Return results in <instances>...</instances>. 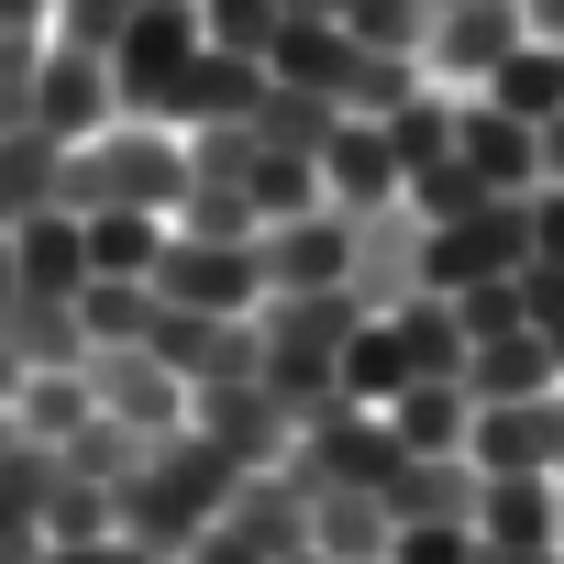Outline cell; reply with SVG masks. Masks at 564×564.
Listing matches in <instances>:
<instances>
[{
    "label": "cell",
    "instance_id": "obj_25",
    "mask_svg": "<svg viewBox=\"0 0 564 564\" xmlns=\"http://www.w3.org/2000/svg\"><path fill=\"white\" fill-rule=\"evenodd\" d=\"M254 388L276 399V421H289V432H322L333 410H355V399H344V377H333V355H265V366H254Z\"/></svg>",
    "mask_w": 564,
    "mask_h": 564
},
{
    "label": "cell",
    "instance_id": "obj_37",
    "mask_svg": "<svg viewBox=\"0 0 564 564\" xmlns=\"http://www.w3.org/2000/svg\"><path fill=\"white\" fill-rule=\"evenodd\" d=\"M243 199H254V221H300V210H322V166H311V155H265V144H254Z\"/></svg>",
    "mask_w": 564,
    "mask_h": 564
},
{
    "label": "cell",
    "instance_id": "obj_23",
    "mask_svg": "<svg viewBox=\"0 0 564 564\" xmlns=\"http://www.w3.org/2000/svg\"><path fill=\"white\" fill-rule=\"evenodd\" d=\"M476 542L553 553V476H487V487H476Z\"/></svg>",
    "mask_w": 564,
    "mask_h": 564
},
{
    "label": "cell",
    "instance_id": "obj_5",
    "mask_svg": "<svg viewBox=\"0 0 564 564\" xmlns=\"http://www.w3.org/2000/svg\"><path fill=\"white\" fill-rule=\"evenodd\" d=\"M531 265V210L520 199H487L443 232H421V289H487V276H520Z\"/></svg>",
    "mask_w": 564,
    "mask_h": 564
},
{
    "label": "cell",
    "instance_id": "obj_53",
    "mask_svg": "<svg viewBox=\"0 0 564 564\" xmlns=\"http://www.w3.org/2000/svg\"><path fill=\"white\" fill-rule=\"evenodd\" d=\"M0 34H45V0H0Z\"/></svg>",
    "mask_w": 564,
    "mask_h": 564
},
{
    "label": "cell",
    "instance_id": "obj_29",
    "mask_svg": "<svg viewBox=\"0 0 564 564\" xmlns=\"http://www.w3.org/2000/svg\"><path fill=\"white\" fill-rule=\"evenodd\" d=\"M144 454H155V432H133V421H111V410H89V421L56 443V465H67V476H89V487L144 476Z\"/></svg>",
    "mask_w": 564,
    "mask_h": 564
},
{
    "label": "cell",
    "instance_id": "obj_2",
    "mask_svg": "<svg viewBox=\"0 0 564 564\" xmlns=\"http://www.w3.org/2000/svg\"><path fill=\"white\" fill-rule=\"evenodd\" d=\"M410 454H399V432L377 421V410H333L322 432H300L289 454H276V476H289L300 498H388V476H399Z\"/></svg>",
    "mask_w": 564,
    "mask_h": 564
},
{
    "label": "cell",
    "instance_id": "obj_38",
    "mask_svg": "<svg viewBox=\"0 0 564 564\" xmlns=\"http://www.w3.org/2000/svg\"><path fill=\"white\" fill-rule=\"evenodd\" d=\"M377 133H388V155H399V177H410V166H432V155H454V100H432V89H410L399 111H377Z\"/></svg>",
    "mask_w": 564,
    "mask_h": 564
},
{
    "label": "cell",
    "instance_id": "obj_58",
    "mask_svg": "<svg viewBox=\"0 0 564 564\" xmlns=\"http://www.w3.org/2000/svg\"><path fill=\"white\" fill-rule=\"evenodd\" d=\"M276 564H322V553H276Z\"/></svg>",
    "mask_w": 564,
    "mask_h": 564
},
{
    "label": "cell",
    "instance_id": "obj_34",
    "mask_svg": "<svg viewBox=\"0 0 564 564\" xmlns=\"http://www.w3.org/2000/svg\"><path fill=\"white\" fill-rule=\"evenodd\" d=\"M166 232H188V243H254L265 221H254V199H243L232 177H188L177 210H166Z\"/></svg>",
    "mask_w": 564,
    "mask_h": 564
},
{
    "label": "cell",
    "instance_id": "obj_46",
    "mask_svg": "<svg viewBox=\"0 0 564 564\" xmlns=\"http://www.w3.org/2000/svg\"><path fill=\"white\" fill-rule=\"evenodd\" d=\"M520 322L553 344V366H564V265H520Z\"/></svg>",
    "mask_w": 564,
    "mask_h": 564
},
{
    "label": "cell",
    "instance_id": "obj_54",
    "mask_svg": "<svg viewBox=\"0 0 564 564\" xmlns=\"http://www.w3.org/2000/svg\"><path fill=\"white\" fill-rule=\"evenodd\" d=\"M23 377H34V366H23L12 344H0V410H12V399H23Z\"/></svg>",
    "mask_w": 564,
    "mask_h": 564
},
{
    "label": "cell",
    "instance_id": "obj_59",
    "mask_svg": "<svg viewBox=\"0 0 564 564\" xmlns=\"http://www.w3.org/2000/svg\"><path fill=\"white\" fill-rule=\"evenodd\" d=\"M421 12H454V0H421Z\"/></svg>",
    "mask_w": 564,
    "mask_h": 564
},
{
    "label": "cell",
    "instance_id": "obj_41",
    "mask_svg": "<svg viewBox=\"0 0 564 564\" xmlns=\"http://www.w3.org/2000/svg\"><path fill=\"white\" fill-rule=\"evenodd\" d=\"M276 23H289V0H199V34H210L221 56H265Z\"/></svg>",
    "mask_w": 564,
    "mask_h": 564
},
{
    "label": "cell",
    "instance_id": "obj_21",
    "mask_svg": "<svg viewBox=\"0 0 564 564\" xmlns=\"http://www.w3.org/2000/svg\"><path fill=\"white\" fill-rule=\"evenodd\" d=\"M0 344H12L34 377H78V355H89L78 311H67V300H34V289H12V300H0Z\"/></svg>",
    "mask_w": 564,
    "mask_h": 564
},
{
    "label": "cell",
    "instance_id": "obj_56",
    "mask_svg": "<svg viewBox=\"0 0 564 564\" xmlns=\"http://www.w3.org/2000/svg\"><path fill=\"white\" fill-rule=\"evenodd\" d=\"M23 289V265H12V232H0V300H12Z\"/></svg>",
    "mask_w": 564,
    "mask_h": 564
},
{
    "label": "cell",
    "instance_id": "obj_14",
    "mask_svg": "<svg viewBox=\"0 0 564 564\" xmlns=\"http://www.w3.org/2000/svg\"><path fill=\"white\" fill-rule=\"evenodd\" d=\"M520 45H531L520 0H454V12H432V34H421V56H432L443 78H487V67L520 56Z\"/></svg>",
    "mask_w": 564,
    "mask_h": 564
},
{
    "label": "cell",
    "instance_id": "obj_12",
    "mask_svg": "<svg viewBox=\"0 0 564 564\" xmlns=\"http://www.w3.org/2000/svg\"><path fill=\"white\" fill-rule=\"evenodd\" d=\"M111 122H122V111H111V67L78 56V45H45V67H34V133L89 144V133H111Z\"/></svg>",
    "mask_w": 564,
    "mask_h": 564
},
{
    "label": "cell",
    "instance_id": "obj_8",
    "mask_svg": "<svg viewBox=\"0 0 564 564\" xmlns=\"http://www.w3.org/2000/svg\"><path fill=\"white\" fill-rule=\"evenodd\" d=\"M254 89H265V56H221V45H199V56L166 78L155 122H166V133H210V122H243Z\"/></svg>",
    "mask_w": 564,
    "mask_h": 564
},
{
    "label": "cell",
    "instance_id": "obj_61",
    "mask_svg": "<svg viewBox=\"0 0 564 564\" xmlns=\"http://www.w3.org/2000/svg\"><path fill=\"white\" fill-rule=\"evenodd\" d=\"M45 12H56V0H45Z\"/></svg>",
    "mask_w": 564,
    "mask_h": 564
},
{
    "label": "cell",
    "instance_id": "obj_57",
    "mask_svg": "<svg viewBox=\"0 0 564 564\" xmlns=\"http://www.w3.org/2000/svg\"><path fill=\"white\" fill-rule=\"evenodd\" d=\"M553 553H564V476H553Z\"/></svg>",
    "mask_w": 564,
    "mask_h": 564
},
{
    "label": "cell",
    "instance_id": "obj_9",
    "mask_svg": "<svg viewBox=\"0 0 564 564\" xmlns=\"http://www.w3.org/2000/svg\"><path fill=\"white\" fill-rule=\"evenodd\" d=\"M355 322H377L355 289H265L254 300V344L265 355H344Z\"/></svg>",
    "mask_w": 564,
    "mask_h": 564
},
{
    "label": "cell",
    "instance_id": "obj_36",
    "mask_svg": "<svg viewBox=\"0 0 564 564\" xmlns=\"http://www.w3.org/2000/svg\"><path fill=\"white\" fill-rule=\"evenodd\" d=\"M67 311H78V333H89V344H144V322H155V289H144V276H89V289H78Z\"/></svg>",
    "mask_w": 564,
    "mask_h": 564
},
{
    "label": "cell",
    "instance_id": "obj_27",
    "mask_svg": "<svg viewBox=\"0 0 564 564\" xmlns=\"http://www.w3.org/2000/svg\"><path fill=\"white\" fill-rule=\"evenodd\" d=\"M388 322H399V344H410V377H454V388H465V355H476V344H465V322H454L443 289H410Z\"/></svg>",
    "mask_w": 564,
    "mask_h": 564
},
{
    "label": "cell",
    "instance_id": "obj_39",
    "mask_svg": "<svg viewBox=\"0 0 564 564\" xmlns=\"http://www.w3.org/2000/svg\"><path fill=\"white\" fill-rule=\"evenodd\" d=\"M366 56H421V34H432V12H421V0H344V12H333Z\"/></svg>",
    "mask_w": 564,
    "mask_h": 564
},
{
    "label": "cell",
    "instance_id": "obj_60",
    "mask_svg": "<svg viewBox=\"0 0 564 564\" xmlns=\"http://www.w3.org/2000/svg\"><path fill=\"white\" fill-rule=\"evenodd\" d=\"M0 232H12V210H0Z\"/></svg>",
    "mask_w": 564,
    "mask_h": 564
},
{
    "label": "cell",
    "instance_id": "obj_33",
    "mask_svg": "<svg viewBox=\"0 0 564 564\" xmlns=\"http://www.w3.org/2000/svg\"><path fill=\"white\" fill-rule=\"evenodd\" d=\"M56 177H67V144L56 133H34V122L0 133V210H12V221L23 210H56Z\"/></svg>",
    "mask_w": 564,
    "mask_h": 564
},
{
    "label": "cell",
    "instance_id": "obj_11",
    "mask_svg": "<svg viewBox=\"0 0 564 564\" xmlns=\"http://www.w3.org/2000/svg\"><path fill=\"white\" fill-rule=\"evenodd\" d=\"M188 432H210L232 465H276L300 432L276 421V399L254 388V377H210V388H188Z\"/></svg>",
    "mask_w": 564,
    "mask_h": 564
},
{
    "label": "cell",
    "instance_id": "obj_43",
    "mask_svg": "<svg viewBox=\"0 0 564 564\" xmlns=\"http://www.w3.org/2000/svg\"><path fill=\"white\" fill-rule=\"evenodd\" d=\"M89 531H111V487H89V476L56 465V487H45V542H89Z\"/></svg>",
    "mask_w": 564,
    "mask_h": 564
},
{
    "label": "cell",
    "instance_id": "obj_17",
    "mask_svg": "<svg viewBox=\"0 0 564 564\" xmlns=\"http://www.w3.org/2000/svg\"><path fill=\"white\" fill-rule=\"evenodd\" d=\"M221 531H232V542H254L265 564H276V553H311V498L276 476V465H243V487L221 498Z\"/></svg>",
    "mask_w": 564,
    "mask_h": 564
},
{
    "label": "cell",
    "instance_id": "obj_13",
    "mask_svg": "<svg viewBox=\"0 0 564 564\" xmlns=\"http://www.w3.org/2000/svg\"><path fill=\"white\" fill-rule=\"evenodd\" d=\"M388 199H399V155H388V133H377L366 111H344L333 144H322V210L366 221V210H388Z\"/></svg>",
    "mask_w": 564,
    "mask_h": 564
},
{
    "label": "cell",
    "instance_id": "obj_4",
    "mask_svg": "<svg viewBox=\"0 0 564 564\" xmlns=\"http://www.w3.org/2000/svg\"><path fill=\"white\" fill-rule=\"evenodd\" d=\"M144 289H155V300H177V311H210V322H254L265 265H254V243H188V232H166Z\"/></svg>",
    "mask_w": 564,
    "mask_h": 564
},
{
    "label": "cell",
    "instance_id": "obj_1",
    "mask_svg": "<svg viewBox=\"0 0 564 564\" xmlns=\"http://www.w3.org/2000/svg\"><path fill=\"white\" fill-rule=\"evenodd\" d=\"M177 188H188V144L166 133V122H111V133H89V144H67V177H56V210H177Z\"/></svg>",
    "mask_w": 564,
    "mask_h": 564
},
{
    "label": "cell",
    "instance_id": "obj_42",
    "mask_svg": "<svg viewBox=\"0 0 564 564\" xmlns=\"http://www.w3.org/2000/svg\"><path fill=\"white\" fill-rule=\"evenodd\" d=\"M133 12H144V0H56V12H45V45H78V56H111Z\"/></svg>",
    "mask_w": 564,
    "mask_h": 564
},
{
    "label": "cell",
    "instance_id": "obj_51",
    "mask_svg": "<svg viewBox=\"0 0 564 564\" xmlns=\"http://www.w3.org/2000/svg\"><path fill=\"white\" fill-rule=\"evenodd\" d=\"M520 23H531V45H564V0H520Z\"/></svg>",
    "mask_w": 564,
    "mask_h": 564
},
{
    "label": "cell",
    "instance_id": "obj_31",
    "mask_svg": "<svg viewBox=\"0 0 564 564\" xmlns=\"http://www.w3.org/2000/svg\"><path fill=\"white\" fill-rule=\"evenodd\" d=\"M487 199H498V188H487L465 155H432V166H410V177H399V210H410L421 232H443V221H465V210H487Z\"/></svg>",
    "mask_w": 564,
    "mask_h": 564
},
{
    "label": "cell",
    "instance_id": "obj_28",
    "mask_svg": "<svg viewBox=\"0 0 564 564\" xmlns=\"http://www.w3.org/2000/svg\"><path fill=\"white\" fill-rule=\"evenodd\" d=\"M333 377H344V399L355 410H388L399 388H410V344H399V322L377 311V322H355V344L333 355Z\"/></svg>",
    "mask_w": 564,
    "mask_h": 564
},
{
    "label": "cell",
    "instance_id": "obj_7",
    "mask_svg": "<svg viewBox=\"0 0 564 564\" xmlns=\"http://www.w3.org/2000/svg\"><path fill=\"white\" fill-rule=\"evenodd\" d=\"M465 465L476 476H564V388L509 399V410H476L465 421Z\"/></svg>",
    "mask_w": 564,
    "mask_h": 564
},
{
    "label": "cell",
    "instance_id": "obj_22",
    "mask_svg": "<svg viewBox=\"0 0 564 564\" xmlns=\"http://www.w3.org/2000/svg\"><path fill=\"white\" fill-rule=\"evenodd\" d=\"M377 421L399 432V454H465V421H476V399H465L454 377H410V388H399Z\"/></svg>",
    "mask_w": 564,
    "mask_h": 564
},
{
    "label": "cell",
    "instance_id": "obj_30",
    "mask_svg": "<svg viewBox=\"0 0 564 564\" xmlns=\"http://www.w3.org/2000/svg\"><path fill=\"white\" fill-rule=\"evenodd\" d=\"M45 487H56V454H45V443H12V454H0V553H34V542H45Z\"/></svg>",
    "mask_w": 564,
    "mask_h": 564
},
{
    "label": "cell",
    "instance_id": "obj_44",
    "mask_svg": "<svg viewBox=\"0 0 564 564\" xmlns=\"http://www.w3.org/2000/svg\"><path fill=\"white\" fill-rule=\"evenodd\" d=\"M443 300H454L465 344H498V333H531V322H520V276H487V289H443Z\"/></svg>",
    "mask_w": 564,
    "mask_h": 564
},
{
    "label": "cell",
    "instance_id": "obj_55",
    "mask_svg": "<svg viewBox=\"0 0 564 564\" xmlns=\"http://www.w3.org/2000/svg\"><path fill=\"white\" fill-rule=\"evenodd\" d=\"M476 564H564V553H509V542H476Z\"/></svg>",
    "mask_w": 564,
    "mask_h": 564
},
{
    "label": "cell",
    "instance_id": "obj_3",
    "mask_svg": "<svg viewBox=\"0 0 564 564\" xmlns=\"http://www.w3.org/2000/svg\"><path fill=\"white\" fill-rule=\"evenodd\" d=\"M199 45H210V34H199V0H144V12L122 23V45L100 56V67H111V111H122V122H155L166 78H177Z\"/></svg>",
    "mask_w": 564,
    "mask_h": 564
},
{
    "label": "cell",
    "instance_id": "obj_6",
    "mask_svg": "<svg viewBox=\"0 0 564 564\" xmlns=\"http://www.w3.org/2000/svg\"><path fill=\"white\" fill-rule=\"evenodd\" d=\"M78 388H89V410H111V421H133V432H188V388L144 355V344H89L78 355Z\"/></svg>",
    "mask_w": 564,
    "mask_h": 564
},
{
    "label": "cell",
    "instance_id": "obj_24",
    "mask_svg": "<svg viewBox=\"0 0 564 564\" xmlns=\"http://www.w3.org/2000/svg\"><path fill=\"white\" fill-rule=\"evenodd\" d=\"M333 122H344V111H333V100H311V89H289V78H265V89H254V111H243V133H254L265 155H311V166H322Z\"/></svg>",
    "mask_w": 564,
    "mask_h": 564
},
{
    "label": "cell",
    "instance_id": "obj_40",
    "mask_svg": "<svg viewBox=\"0 0 564 564\" xmlns=\"http://www.w3.org/2000/svg\"><path fill=\"white\" fill-rule=\"evenodd\" d=\"M12 421H23V443H45V454H56V443H67V432L89 421V388H78V377H23Z\"/></svg>",
    "mask_w": 564,
    "mask_h": 564
},
{
    "label": "cell",
    "instance_id": "obj_16",
    "mask_svg": "<svg viewBox=\"0 0 564 564\" xmlns=\"http://www.w3.org/2000/svg\"><path fill=\"white\" fill-rule=\"evenodd\" d=\"M344 289H355L366 311H399V300L421 289V221H410L399 199L355 221V265H344Z\"/></svg>",
    "mask_w": 564,
    "mask_h": 564
},
{
    "label": "cell",
    "instance_id": "obj_50",
    "mask_svg": "<svg viewBox=\"0 0 564 564\" xmlns=\"http://www.w3.org/2000/svg\"><path fill=\"white\" fill-rule=\"evenodd\" d=\"M177 564H265V553H254V542H232V531H221V520H210V531H199V542H188V553H177Z\"/></svg>",
    "mask_w": 564,
    "mask_h": 564
},
{
    "label": "cell",
    "instance_id": "obj_45",
    "mask_svg": "<svg viewBox=\"0 0 564 564\" xmlns=\"http://www.w3.org/2000/svg\"><path fill=\"white\" fill-rule=\"evenodd\" d=\"M34 67H45V34H0V133L34 122Z\"/></svg>",
    "mask_w": 564,
    "mask_h": 564
},
{
    "label": "cell",
    "instance_id": "obj_10",
    "mask_svg": "<svg viewBox=\"0 0 564 564\" xmlns=\"http://www.w3.org/2000/svg\"><path fill=\"white\" fill-rule=\"evenodd\" d=\"M254 265H265V289H344V265H355V221H344V210L265 221V232H254Z\"/></svg>",
    "mask_w": 564,
    "mask_h": 564
},
{
    "label": "cell",
    "instance_id": "obj_26",
    "mask_svg": "<svg viewBox=\"0 0 564 564\" xmlns=\"http://www.w3.org/2000/svg\"><path fill=\"white\" fill-rule=\"evenodd\" d=\"M476 89H487V111H509V122L542 133V122L564 111V56H553V45H520V56H498Z\"/></svg>",
    "mask_w": 564,
    "mask_h": 564
},
{
    "label": "cell",
    "instance_id": "obj_35",
    "mask_svg": "<svg viewBox=\"0 0 564 564\" xmlns=\"http://www.w3.org/2000/svg\"><path fill=\"white\" fill-rule=\"evenodd\" d=\"M78 232H89V276H155V243H166L155 210H89Z\"/></svg>",
    "mask_w": 564,
    "mask_h": 564
},
{
    "label": "cell",
    "instance_id": "obj_48",
    "mask_svg": "<svg viewBox=\"0 0 564 564\" xmlns=\"http://www.w3.org/2000/svg\"><path fill=\"white\" fill-rule=\"evenodd\" d=\"M531 210V265H564V188H520Z\"/></svg>",
    "mask_w": 564,
    "mask_h": 564
},
{
    "label": "cell",
    "instance_id": "obj_15",
    "mask_svg": "<svg viewBox=\"0 0 564 564\" xmlns=\"http://www.w3.org/2000/svg\"><path fill=\"white\" fill-rule=\"evenodd\" d=\"M476 487H487V476H476L465 454H410V465L388 476V498H377V509H388V531H421V520L476 531Z\"/></svg>",
    "mask_w": 564,
    "mask_h": 564
},
{
    "label": "cell",
    "instance_id": "obj_19",
    "mask_svg": "<svg viewBox=\"0 0 564 564\" xmlns=\"http://www.w3.org/2000/svg\"><path fill=\"white\" fill-rule=\"evenodd\" d=\"M12 265H23L34 300H78V289H89V232H78V210H23V221H12Z\"/></svg>",
    "mask_w": 564,
    "mask_h": 564
},
{
    "label": "cell",
    "instance_id": "obj_62",
    "mask_svg": "<svg viewBox=\"0 0 564 564\" xmlns=\"http://www.w3.org/2000/svg\"><path fill=\"white\" fill-rule=\"evenodd\" d=\"M553 56H564V45H553Z\"/></svg>",
    "mask_w": 564,
    "mask_h": 564
},
{
    "label": "cell",
    "instance_id": "obj_18",
    "mask_svg": "<svg viewBox=\"0 0 564 564\" xmlns=\"http://www.w3.org/2000/svg\"><path fill=\"white\" fill-rule=\"evenodd\" d=\"M454 155H465L498 199L542 188V144H531V122H509V111H487V100H454Z\"/></svg>",
    "mask_w": 564,
    "mask_h": 564
},
{
    "label": "cell",
    "instance_id": "obj_49",
    "mask_svg": "<svg viewBox=\"0 0 564 564\" xmlns=\"http://www.w3.org/2000/svg\"><path fill=\"white\" fill-rule=\"evenodd\" d=\"M45 564H155V553L122 542V531H89V542H45Z\"/></svg>",
    "mask_w": 564,
    "mask_h": 564
},
{
    "label": "cell",
    "instance_id": "obj_32",
    "mask_svg": "<svg viewBox=\"0 0 564 564\" xmlns=\"http://www.w3.org/2000/svg\"><path fill=\"white\" fill-rule=\"evenodd\" d=\"M311 553L322 564H388V509L377 498H311Z\"/></svg>",
    "mask_w": 564,
    "mask_h": 564
},
{
    "label": "cell",
    "instance_id": "obj_20",
    "mask_svg": "<svg viewBox=\"0 0 564 564\" xmlns=\"http://www.w3.org/2000/svg\"><path fill=\"white\" fill-rule=\"evenodd\" d=\"M542 388H564V366H553L542 333H498V344L465 355V399L476 410H509V399H542Z\"/></svg>",
    "mask_w": 564,
    "mask_h": 564
},
{
    "label": "cell",
    "instance_id": "obj_47",
    "mask_svg": "<svg viewBox=\"0 0 564 564\" xmlns=\"http://www.w3.org/2000/svg\"><path fill=\"white\" fill-rule=\"evenodd\" d=\"M388 564H476V531H443V520L388 531Z\"/></svg>",
    "mask_w": 564,
    "mask_h": 564
},
{
    "label": "cell",
    "instance_id": "obj_52",
    "mask_svg": "<svg viewBox=\"0 0 564 564\" xmlns=\"http://www.w3.org/2000/svg\"><path fill=\"white\" fill-rule=\"evenodd\" d=\"M531 144H542V188H564V111H553V122H542Z\"/></svg>",
    "mask_w": 564,
    "mask_h": 564
}]
</instances>
